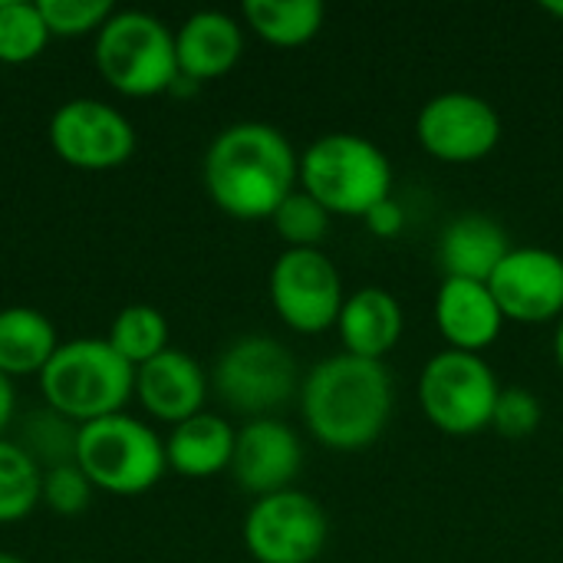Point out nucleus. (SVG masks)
<instances>
[{
	"instance_id": "5",
	"label": "nucleus",
	"mask_w": 563,
	"mask_h": 563,
	"mask_svg": "<svg viewBox=\"0 0 563 563\" xmlns=\"http://www.w3.org/2000/svg\"><path fill=\"white\" fill-rule=\"evenodd\" d=\"M96 69L122 96L172 92L178 79L175 33L152 13H112L96 33Z\"/></svg>"
},
{
	"instance_id": "30",
	"label": "nucleus",
	"mask_w": 563,
	"mask_h": 563,
	"mask_svg": "<svg viewBox=\"0 0 563 563\" xmlns=\"http://www.w3.org/2000/svg\"><path fill=\"white\" fill-rule=\"evenodd\" d=\"M366 228L376 234V238H396L402 228H406V211H402V205L396 201V198H386V201H379L366 218Z\"/></svg>"
},
{
	"instance_id": "31",
	"label": "nucleus",
	"mask_w": 563,
	"mask_h": 563,
	"mask_svg": "<svg viewBox=\"0 0 563 563\" xmlns=\"http://www.w3.org/2000/svg\"><path fill=\"white\" fill-rule=\"evenodd\" d=\"M13 419V383L0 373V435Z\"/></svg>"
},
{
	"instance_id": "4",
	"label": "nucleus",
	"mask_w": 563,
	"mask_h": 563,
	"mask_svg": "<svg viewBox=\"0 0 563 563\" xmlns=\"http://www.w3.org/2000/svg\"><path fill=\"white\" fill-rule=\"evenodd\" d=\"M40 393L49 412L86 426L122 412L135 393V369L106 340H69L43 366Z\"/></svg>"
},
{
	"instance_id": "18",
	"label": "nucleus",
	"mask_w": 563,
	"mask_h": 563,
	"mask_svg": "<svg viewBox=\"0 0 563 563\" xmlns=\"http://www.w3.org/2000/svg\"><path fill=\"white\" fill-rule=\"evenodd\" d=\"M336 330L343 340V353L383 363V356L393 353L396 343L402 340L406 317H402L399 300L389 290L360 287L356 294L343 300Z\"/></svg>"
},
{
	"instance_id": "24",
	"label": "nucleus",
	"mask_w": 563,
	"mask_h": 563,
	"mask_svg": "<svg viewBox=\"0 0 563 563\" xmlns=\"http://www.w3.org/2000/svg\"><path fill=\"white\" fill-rule=\"evenodd\" d=\"M106 343L132 366L139 369L142 363L155 360L158 353L168 350V323L165 317L148 307V303H132L125 310H119V317L109 327Z\"/></svg>"
},
{
	"instance_id": "2",
	"label": "nucleus",
	"mask_w": 563,
	"mask_h": 563,
	"mask_svg": "<svg viewBox=\"0 0 563 563\" xmlns=\"http://www.w3.org/2000/svg\"><path fill=\"white\" fill-rule=\"evenodd\" d=\"M300 412L317 442L333 452H363L389 426L393 376L363 356L320 360L300 383Z\"/></svg>"
},
{
	"instance_id": "6",
	"label": "nucleus",
	"mask_w": 563,
	"mask_h": 563,
	"mask_svg": "<svg viewBox=\"0 0 563 563\" xmlns=\"http://www.w3.org/2000/svg\"><path fill=\"white\" fill-rule=\"evenodd\" d=\"M76 465L109 495H142L165 475V445L139 419L115 412L76 429Z\"/></svg>"
},
{
	"instance_id": "17",
	"label": "nucleus",
	"mask_w": 563,
	"mask_h": 563,
	"mask_svg": "<svg viewBox=\"0 0 563 563\" xmlns=\"http://www.w3.org/2000/svg\"><path fill=\"white\" fill-rule=\"evenodd\" d=\"M244 49V33L234 16L221 10L191 13L175 33V59L178 76L191 82H208L234 69Z\"/></svg>"
},
{
	"instance_id": "21",
	"label": "nucleus",
	"mask_w": 563,
	"mask_h": 563,
	"mask_svg": "<svg viewBox=\"0 0 563 563\" xmlns=\"http://www.w3.org/2000/svg\"><path fill=\"white\" fill-rule=\"evenodd\" d=\"M56 346V330L46 313L33 307L0 310V373L7 379L40 376Z\"/></svg>"
},
{
	"instance_id": "15",
	"label": "nucleus",
	"mask_w": 563,
	"mask_h": 563,
	"mask_svg": "<svg viewBox=\"0 0 563 563\" xmlns=\"http://www.w3.org/2000/svg\"><path fill=\"white\" fill-rule=\"evenodd\" d=\"M435 327L449 350L482 356L501 336L505 313L488 284L445 277L435 294Z\"/></svg>"
},
{
	"instance_id": "16",
	"label": "nucleus",
	"mask_w": 563,
	"mask_h": 563,
	"mask_svg": "<svg viewBox=\"0 0 563 563\" xmlns=\"http://www.w3.org/2000/svg\"><path fill=\"white\" fill-rule=\"evenodd\" d=\"M208 379L198 360L181 350H165L135 369V396L148 416L181 426L205 406Z\"/></svg>"
},
{
	"instance_id": "33",
	"label": "nucleus",
	"mask_w": 563,
	"mask_h": 563,
	"mask_svg": "<svg viewBox=\"0 0 563 563\" xmlns=\"http://www.w3.org/2000/svg\"><path fill=\"white\" fill-rule=\"evenodd\" d=\"M541 10H544V13H551V16H558V20H563V0H544V3H541Z\"/></svg>"
},
{
	"instance_id": "20",
	"label": "nucleus",
	"mask_w": 563,
	"mask_h": 563,
	"mask_svg": "<svg viewBox=\"0 0 563 563\" xmlns=\"http://www.w3.org/2000/svg\"><path fill=\"white\" fill-rule=\"evenodd\" d=\"M234 435L238 432L221 416L198 412L175 426V432L165 442V459L185 478H211L231 468Z\"/></svg>"
},
{
	"instance_id": "28",
	"label": "nucleus",
	"mask_w": 563,
	"mask_h": 563,
	"mask_svg": "<svg viewBox=\"0 0 563 563\" xmlns=\"http://www.w3.org/2000/svg\"><path fill=\"white\" fill-rule=\"evenodd\" d=\"M541 426V402L531 389L525 386H511L498 393L495 402V416H492V429L505 439H525L531 432H538Z\"/></svg>"
},
{
	"instance_id": "26",
	"label": "nucleus",
	"mask_w": 563,
	"mask_h": 563,
	"mask_svg": "<svg viewBox=\"0 0 563 563\" xmlns=\"http://www.w3.org/2000/svg\"><path fill=\"white\" fill-rule=\"evenodd\" d=\"M49 30L40 16L36 3L0 0V63L20 66L43 53Z\"/></svg>"
},
{
	"instance_id": "23",
	"label": "nucleus",
	"mask_w": 563,
	"mask_h": 563,
	"mask_svg": "<svg viewBox=\"0 0 563 563\" xmlns=\"http://www.w3.org/2000/svg\"><path fill=\"white\" fill-rule=\"evenodd\" d=\"M43 498V468L33 462V455L0 439V525H13L26 518Z\"/></svg>"
},
{
	"instance_id": "12",
	"label": "nucleus",
	"mask_w": 563,
	"mask_h": 563,
	"mask_svg": "<svg viewBox=\"0 0 563 563\" xmlns=\"http://www.w3.org/2000/svg\"><path fill=\"white\" fill-rule=\"evenodd\" d=\"M49 145L73 168L109 172L132 158L135 129L99 99H69L49 119Z\"/></svg>"
},
{
	"instance_id": "13",
	"label": "nucleus",
	"mask_w": 563,
	"mask_h": 563,
	"mask_svg": "<svg viewBox=\"0 0 563 563\" xmlns=\"http://www.w3.org/2000/svg\"><path fill=\"white\" fill-rule=\"evenodd\" d=\"M505 320L548 323L563 317V257L548 247H511L488 280Z\"/></svg>"
},
{
	"instance_id": "25",
	"label": "nucleus",
	"mask_w": 563,
	"mask_h": 563,
	"mask_svg": "<svg viewBox=\"0 0 563 563\" xmlns=\"http://www.w3.org/2000/svg\"><path fill=\"white\" fill-rule=\"evenodd\" d=\"M330 211L310 198L303 188H294L280 208L271 214L274 231L280 234V241L287 244V251H320V244L330 234Z\"/></svg>"
},
{
	"instance_id": "14",
	"label": "nucleus",
	"mask_w": 563,
	"mask_h": 563,
	"mask_svg": "<svg viewBox=\"0 0 563 563\" xmlns=\"http://www.w3.org/2000/svg\"><path fill=\"white\" fill-rule=\"evenodd\" d=\"M300 465H303V449L290 426L277 419H251L244 429H238L231 475L244 492L257 498L287 492Z\"/></svg>"
},
{
	"instance_id": "1",
	"label": "nucleus",
	"mask_w": 563,
	"mask_h": 563,
	"mask_svg": "<svg viewBox=\"0 0 563 563\" xmlns=\"http://www.w3.org/2000/svg\"><path fill=\"white\" fill-rule=\"evenodd\" d=\"M300 158L290 139L267 122H234L205 152V188L211 201L238 218H271L297 188Z\"/></svg>"
},
{
	"instance_id": "7",
	"label": "nucleus",
	"mask_w": 563,
	"mask_h": 563,
	"mask_svg": "<svg viewBox=\"0 0 563 563\" xmlns=\"http://www.w3.org/2000/svg\"><path fill=\"white\" fill-rule=\"evenodd\" d=\"M498 393L501 386L478 353L442 350L419 376V406L445 435H475L492 429Z\"/></svg>"
},
{
	"instance_id": "27",
	"label": "nucleus",
	"mask_w": 563,
	"mask_h": 563,
	"mask_svg": "<svg viewBox=\"0 0 563 563\" xmlns=\"http://www.w3.org/2000/svg\"><path fill=\"white\" fill-rule=\"evenodd\" d=\"M40 16L49 36H82L99 33V26L112 16L109 0H36Z\"/></svg>"
},
{
	"instance_id": "8",
	"label": "nucleus",
	"mask_w": 563,
	"mask_h": 563,
	"mask_svg": "<svg viewBox=\"0 0 563 563\" xmlns=\"http://www.w3.org/2000/svg\"><path fill=\"white\" fill-rule=\"evenodd\" d=\"M218 396L241 416L267 419L300 389L294 353L274 336L251 333L234 340L214 366Z\"/></svg>"
},
{
	"instance_id": "34",
	"label": "nucleus",
	"mask_w": 563,
	"mask_h": 563,
	"mask_svg": "<svg viewBox=\"0 0 563 563\" xmlns=\"http://www.w3.org/2000/svg\"><path fill=\"white\" fill-rule=\"evenodd\" d=\"M0 563H23L16 554H7V551H0Z\"/></svg>"
},
{
	"instance_id": "10",
	"label": "nucleus",
	"mask_w": 563,
	"mask_h": 563,
	"mask_svg": "<svg viewBox=\"0 0 563 563\" xmlns=\"http://www.w3.org/2000/svg\"><path fill=\"white\" fill-rule=\"evenodd\" d=\"M343 280L323 251H284L271 267V303L297 333H323L336 327L343 310Z\"/></svg>"
},
{
	"instance_id": "3",
	"label": "nucleus",
	"mask_w": 563,
	"mask_h": 563,
	"mask_svg": "<svg viewBox=\"0 0 563 563\" xmlns=\"http://www.w3.org/2000/svg\"><path fill=\"white\" fill-rule=\"evenodd\" d=\"M300 188L330 214L366 218L393 198V165L386 152L356 132H327L300 155Z\"/></svg>"
},
{
	"instance_id": "11",
	"label": "nucleus",
	"mask_w": 563,
	"mask_h": 563,
	"mask_svg": "<svg viewBox=\"0 0 563 563\" xmlns=\"http://www.w3.org/2000/svg\"><path fill=\"white\" fill-rule=\"evenodd\" d=\"M416 135L432 158L445 165H472L498 148L501 115L485 96L455 89L432 96L419 109Z\"/></svg>"
},
{
	"instance_id": "9",
	"label": "nucleus",
	"mask_w": 563,
	"mask_h": 563,
	"mask_svg": "<svg viewBox=\"0 0 563 563\" xmlns=\"http://www.w3.org/2000/svg\"><path fill=\"white\" fill-rule=\"evenodd\" d=\"M327 511L303 492L257 498L244 518V544L257 563H313L327 548Z\"/></svg>"
},
{
	"instance_id": "19",
	"label": "nucleus",
	"mask_w": 563,
	"mask_h": 563,
	"mask_svg": "<svg viewBox=\"0 0 563 563\" xmlns=\"http://www.w3.org/2000/svg\"><path fill=\"white\" fill-rule=\"evenodd\" d=\"M508 231L488 214H459L439 238V264L445 277L488 284L508 257Z\"/></svg>"
},
{
	"instance_id": "32",
	"label": "nucleus",
	"mask_w": 563,
	"mask_h": 563,
	"mask_svg": "<svg viewBox=\"0 0 563 563\" xmlns=\"http://www.w3.org/2000/svg\"><path fill=\"white\" fill-rule=\"evenodd\" d=\"M554 360H558V366H561L563 373V317L561 323H558V333H554Z\"/></svg>"
},
{
	"instance_id": "22",
	"label": "nucleus",
	"mask_w": 563,
	"mask_h": 563,
	"mask_svg": "<svg viewBox=\"0 0 563 563\" xmlns=\"http://www.w3.org/2000/svg\"><path fill=\"white\" fill-rule=\"evenodd\" d=\"M247 26L271 46H303L323 26L320 0H244Z\"/></svg>"
},
{
	"instance_id": "29",
	"label": "nucleus",
	"mask_w": 563,
	"mask_h": 563,
	"mask_svg": "<svg viewBox=\"0 0 563 563\" xmlns=\"http://www.w3.org/2000/svg\"><path fill=\"white\" fill-rule=\"evenodd\" d=\"M40 501H46L56 515H79L92 501V482L79 472L76 462L56 465V468L43 472V498Z\"/></svg>"
}]
</instances>
